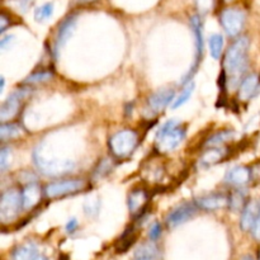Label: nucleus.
Here are the masks:
<instances>
[{"instance_id":"f257e3e1","label":"nucleus","mask_w":260,"mask_h":260,"mask_svg":"<svg viewBox=\"0 0 260 260\" xmlns=\"http://www.w3.org/2000/svg\"><path fill=\"white\" fill-rule=\"evenodd\" d=\"M248 51L249 40L246 37H241L236 40L230 48L228 50L223 61L225 71L231 79L240 76L248 66Z\"/></svg>"},{"instance_id":"f03ea898","label":"nucleus","mask_w":260,"mask_h":260,"mask_svg":"<svg viewBox=\"0 0 260 260\" xmlns=\"http://www.w3.org/2000/svg\"><path fill=\"white\" fill-rule=\"evenodd\" d=\"M185 139V129L177 122H167L156 136V147L160 152H170L177 149Z\"/></svg>"},{"instance_id":"7ed1b4c3","label":"nucleus","mask_w":260,"mask_h":260,"mask_svg":"<svg viewBox=\"0 0 260 260\" xmlns=\"http://www.w3.org/2000/svg\"><path fill=\"white\" fill-rule=\"evenodd\" d=\"M139 144V135L132 129H122L109 139V149L118 159L128 157Z\"/></svg>"},{"instance_id":"20e7f679","label":"nucleus","mask_w":260,"mask_h":260,"mask_svg":"<svg viewBox=\"0 0 260 260\" xmlns=\"http://www.w3.org/2000/svg\"><path fill=\"white\" fill-rule=\"evenodd\" d=\"M36 167L41 173L46 175H60L69 173L74 168V162L70 160H50L42 154L40 149L33 152Z\"/></svg>"},{"instance_id":"39448f33","label":"nucleus","mask_w":260,"mask_h":260,"mask_svg":"<svg viewBox=\"0 0 260 260\" xmlns=\"http://www.w3.org/2000/svg\"><path fill=\"white\" fill-rule=\"evenodd\" d=\"M23 208L22 193L15 189H9L3 193L0 200V220L3 222H10L14 220Z\"/></svg>"},{"instance_id":"423d86ee","label":"nucleus","mask_w":260,"mask_h":260,"mask_svg":"<svg viewBox=\"0 0 260 260\" xmlns=\"http://www.w3.org/2000/svg\"><path fill=\"white\" fill-rule=\"evenodd\" d=\"M85 187V182L81 179H66L50 183L45 188V193L48 198H58L63 196L80 192Z\"/></svg>"},{"instance_id":"0eeeda50","label":"nucleus","mask_w":260,"mask_h":260,"mask_svg":"<svg viewBox=\"0 0 260 260\" xmlns=\"http://www.w3.org/2000/svg\"><path fill=\"white\" fill-rule=\"evenodd\" d=\"M245 23V14L243 10L229 8L221 13V24L229 36L235 37L241 32Z\"/></svg>"},{"instance_id":"6e6552de","label":"nucleus","mask_w":260,"mask_h":260,"mask_svg":"<svg viewBox=\"0 0 260 260\" xmlns=\"http://www.w3.org/2000/svg\"><path fill=\"white\" fill-rule=\"evenodd\" d=\"M197 213V207L192 203H183V205L178 206L172 212L168 215L167 217V225L170 229L177 228V226L182 225V223L187 222L192 217H194Z\"/></svg>"},{"instance_id":"1a4fd4ad","label":"nucleus","mask_w":260,"mask_h":260,"mask_svg":"<svg viewBox=\"0 0 260 260\" xmlns=\"http://www.w3.org/2000/svg\"><path fill=\"white\" fill-rule=\"evenodd\" d=\"M27 96V91L24 89H19V90L14 91L7 101L3 103L2 108H0V119L3 122L12 119L13 117L17 116L19 112L20 104H22L23 99Z\"/></svg>"},{"instance_id":"9d476101","label":"nucleus","mask_w":260,"mask_h":260,"mask_svg":"<svg viewBox=\"0 0 260 260\" xmlns=\"http://www.w3.org/2000/svg\"><path fill=\"white\" fill-rule=\"evenodd\" d=\"M174 95L175 93L172 89H164V90L156 91V93H154L149 98L147 107H149V109L152 113L161 112L162 109L169 106L170 102L174 101Z\"/></svg>"},{"instance_id":"9b49d317","label":"nucleus","mask_w":260,"mask_h":260,"mask_svg":"<svg viewBox=\"0 0 260 260\" xmlns=\"http://www.w3.org/2000/svg\"><path fill=\"white\" fill-rule=\"evenodd\" d=\"M76 25V17L75 15H70V17L66 18L62 23L60 24L57 30V35H56V41H55V52L58 53V51L66 45V42L69 41V38L73 35L74 29H75Z\"/></svg>"},{"instance_id":"f8f14e48","label":"nucleus","mask_w":260,"mask_h":260,"mask_svg":"<svg viewBox=\"0 0 260 260\" xmlns=\"http://www.w3.org/2000/svg\"><path fill=\"white\" fill-rule=\"evenodd\" d=\"M196 205L200 208H202V210L216 211L230 205V200L226 196L220 194V193H213V194L200 197L196 201Z\"/></svg>"},{"instance_id":"ddd939ff","label":"nucleus","mask_w":260,"mask_h":260,"mask_svg":"<svg viewBox=\"0 0 260 260\" xmlns=\"http://www.w3.org/2000/svg\"><path fill=\"white\" fill-rule=\"evenodd\" d=\"M190 27H192L193 37H194V42H196V63L193 65L192 71L189 73V75H192L193 70H196V68L198 66V62H200L201 56H202V52H203L202 22H201L198 15H193V17L190 18Z\"/></svg>"},{"instance_id":"4468645a","label":"nucleus","mask_w":260,"mask_h":260,"mask_svg":"<svg viewBox=\"0 0 260 260\" xmlns=\"http://www.w3.org/2000/svg\"><path fill=\"white\" fill-rule=\"evenodd\" d=\"M41 197H42V192H41L40 185L37 183H30V184H28L22 190L23 210H32L33 207H36L40 203Z\"/></svg>"},{"instance_id":"2eb2a0df","label":"nucleus","mask_w":260,"mask_h":260,"mask_svg":"<svg viewBox=\"0 0 260 260\" xmlns=\"http://www.w3.org/2000/svg\"><path fill=\"white\" fill-rule=\"evenodd\" d=\"M260 212V207L256 202H249L244 207L243 215L240 220V228L243 231H251L256 218H258Z\"/></svg>"},{"instance_id":"dca6fc26","label":"nucleus","mask_w":260,"mask_h":260,"mask_svg":"<svg viewBox=\"0 0 260 260\" xmlns=\"http://www.w3.org/2000/svg\"><path fill=\"white\" fill-rule=\"evenodd\" d=\"M258 88L259 76L255 75V74H251V75L246 76L243 80V83H241L240 89H239V98L244 102L249 101V99H251L255 95Z\"/></svg>"},{"instance_id":"f3484780","label":"nucleus","mask_w":260,"mask_h":260,"mask_svg":"<svg viewBox=\"0 0 260 260\" xmlns=\"http://www.w3.org/2000/svg\"><path fill=\"white\" fill-rule=\"evenodd\" d=\"M226 156V150L221 149V147H211V149L206 150L203 152V155L200 159V167L203 169H207V168L213 167L217 162H220L221 160L225 159Z\"/></svg>"},{"instance_id":"a211bd4d","label":"nucleus","mask_w":260,"mask_h":260,"mask_svg":"<svg viewBox=\"0 0 260 260\" xmlns=\"http://www.w3.org/2000/svg\"><path fill=\"white\" fill-rule=\"evenodd\" d=\"M147 203V194L144 189H135L129 193L128 208L132 215H139Z\"/></svg>"},{"instance_id":"6ab92c4d","label":"nucleus","mask_w":260,"mask_h":260,"mask_svg":"<svg viewBox=\"0 0 260 260\" xmlns=\"http://www.w3.org/2000/svg\"><path fill=\"white\" fill-rule=\"evenodd\" d=\"M251 178V172L245 167H235L229 172L228 177V182L230 184L234 185H244L250 180Z\"/></svg>"},{"instance_id":"aec40b11","label":"nucleus","mask_w":260,"mask_h":260,"mask_svg":"<svg viewBox=\"0 0 260 260\" xmlns=\"http://www.w3.org/2000/svg\"><path fill=\"white\" fill-rule=\"evenodd\" d=\"M38 256L37 246L35 243H25L14 249L12 254L13 260H35Z\"/></svg>"},{"instance_id":"412c9836","label":"nucleus","mask_w":260,"mask_h":260,"mask_svg":"<svg viewBox=\"0 0 260 260\" xmlns=\"http://www.w3.org/2000/svg\"><path fill=\"white\" fill-rule=\"evenodd\" d=\"M157 256H159V250H157V246L151 240L150 243L142 244L135 251L132 260H157Z\"/></svg>"},{"instance_id":"4be33fe9","label":"nucleus","mask_w":260,"mask_h":260,"mask_svg":"<svg viewBox=\"0 0 260 260\" xmlns=\"http://www.w3.org/2000/svg\"><path fill=\"white\" fill-rule=\"evenodd\" d=\"M20 135V127L15 123H3L0 126V139L2 141H7V140L17 137Z\"/></svg>"},{"instance_id":"5701e85b","label":"nucleus","mask_w":260,"mask_h":260,"mask_svg":"<svg viewBox=\"0 0 260 260\" xmlns=\"http://www.w3.org/2000/svg\"><path fill=\"white\" fill-rule=\"evenodd\" d=\"M222 47H223V38L221 35H212L210 37V51L211 56H212L215 60H218L221 57V53H222Z\"/></svg>"},{"instance_id":"b1692460","label":"nucleus","mask_w":260,"mask_h":260,"mask_svg":"<svg viewBox=\"0 0 260 260\" xmlns=\"http://www.w3.org/2000/svg\"><path fill=\"white\" fill-rule=\"evenodd\" d=\"M135 240H136V236H135L134 230H127L121 238V240L118 241V244H117V251L118 253H126L131 248L132 244L135 243Z\"/></svg>"},{"instance_id":"393cba45","label":"nucleus","mask_w":260,"mask_h":260,"mask_svg":"<svg viewBox=\"0 0 260 260\" xmlns=\"http://www.w3.org/2000/svg\"><path fill=\"white\" fill-rule=\"evenodd\" d=\"M193 90H194V83H190L189 85H187L184 89H183L182 93L178 95V98L174 99V102H173L172 104V108L177 109L179 108V107H182L184 103H187L188 99H189L190 95H192Z\"/></svg>"},{"instance_id":"a878e982","label":"nucleus","mask_w":260,"mask_h":260,"mask_svg":"<svg viewBox=\"0 0 260 260\" xmlns=\"http://www.w3.org/2000/svg\"><path fill=\"white\" fill-rule=\"evenodd\" d=\"M235 136V134H234L233 131H222V132H218V134H216L215 136L211 137L210 140H208L207 142H206V145L207 146H218V145L223 144V142L226 141H230L233 137Z\"/></svg>"},{"instance_id":"bb28decb","label":"nucleus","mask_w":260,"mask_h":260,"mask_svg":"<svg viewBox=\"0 0 260 260\" xmlns=\"http://www.w3.org/2000/svg\"><path fill=\"white\" fill-rule=\"evenodd\" d=\"M53 14V4L52 3H46V4L41 5L35 10V19L37 22H43V20L51 18Z\"/></svg>"},{"instance_id":"cd10ccee","label":"nucleus","mask_w":260,"mask_h":260,"mask_svg":"<svg viewBox=\"0 0 260 260\" xmlns=\"http://www.w3.org/2000/svg\"><path fill=\"white\" fill-rule=\"evenodd\" d=\"M52 73L51 71H41V73H35L28 76L24 80V84H40L45 83L52 79Z\"/></svg>"},{"instance_id":"c85d7f7f","label":"nucleus","mask_w":260,"mask_h":260,"mask_svg":"<svg viewBox=\"0 0 260 260\" xmlns=\"http://www.w3.org/2000/svg\"><path fill=\"white\" fill-rule=\"evenodd\" d=\"M245 197L246 196L244 194L241 190H236V192L231 196L230 205L229 206H230L234 211L241 210V208H244L246 206L245 205Z\"/></svg>"},{"instance_id":"c756f323","label":"nucleus","mask_w":260,"mask_h":260,"mask_svg":"<svg viewBox=\"0 0 260 260\" xmlns=\"http://www.w3.org/2000/svg\"><path fill=\"white\" fill-rule=\"evenodd\" d=\"M10 161H12V151H10L9 147H3L2 151H0V169H2V172L7 170Z\"/></svg>"},{"instance_id":"7c9ffc66","label":"nucleus","mask_w":260,"mask_h":260,"mask_svg":"<svg viewBox=\"0 0 260 260\" xmlns=\"http://www.w3.org/2000/svg\"><path fill=\"white\" fill-rule=\"evenodd\" d=\"M84 210L88 216H96L99 212V201L88 200V202L84 205Z\"/></svg>"},{"instance_id":"2f4dec72","label":"nucleus","mask_w":260,"mask_h":260,"mask_svg":"<svg viewBox=\"0 0 260 260\" xmlns=\"http://www.w3.org/2000/svg\"><path fill=\"white\" fill-rule=\"evenodd\" d=\"M196 5H197V9L202 14H206V13H208L213 8L215 0H196Z\"/></svg>"},{"instance_id":"473e14b6","label":"nucleus","mask_w":260,"mask_h":260,"mask_svg":"<svg viewBox=\"0 0 260 260\" xmlns=\"http://www.w3.org/2000/svg\"><path fill=\"white\" fill-rule=\"evenodd\" d=\"M111 170H112L111 162H109L107 159H104V160H102L101 164H99V167L96 168L95 175L98 178H102V177H104V175H106V174H108V173L111 172Z\"/></svg>"},{"instance_id":"72a5a7b5","label":"nucleus","mask_w":260,"mask_h":260,"mask_svg":"<svg viewBox=\"0 0 260 260\" xmlns=\"http://www.w3.org/2000/svg\"><path fill=\"white\" fill-rule=\"evenodd\" d=\"M160 235H161V226H160V223L159 222L152 223L151 228H150V230H149L150 240H152V241L157 240V239L160 238Z\"/></svg>"},{"instance_id":"f704fd0d","label":"nucleus","mask_w":260,"mask_h":260,"mask_svg":"<svg viewBox=\"0 0 260 260\" xmlns=\"http://www.w3.org/2000/svg\"><path fill=\"white\" fill-rule=\"evenodd\" d=\"M251 234H253V238L255 239V240L260 241V212H259L258 218H256L255 223H254L253 229H251Z\"/></svg>"},{"instance_id":"c9c22d12","label":"nucleus","mask_w":260,"mask_h":260,"mask_svg":"<svg viewBox=\"0 0 260 260\" xmlns=\"http://www.w3.org/2000/svg\"><path fill=\"white\" fill-rule=\"evenodd\" d=\"M76 229H78V221H76V218L69 220V222L66 223V231H68L69 234H73Z\"/></svg>"},{"instance_id":"e433bc0d","label":"nucleus","mask_w":260,"mask_h":260,"mask_svg":"<svg viewBox=\"0 0 260 260\" xmlns=\"http://www.w3.org/2000/svg\"><path fill=\"white\" fill-rule=\"evenodd\" d=\"M8 24H9V19H8V17L5 14H2L0 15V32H4L5 29H7Z\"/></svg>"},{"instance_id":"4c0bfd02","label":"nucleus","mask_w":260,"mask_h":260,"mask_svg":"<svg viewBox=\"0 0 260 260\" xmlns=\"http://www.w3.org/2000/svg\"><path fill=\"white\" fill-rule=\"evenodd\" d=\"M13 36H7V37L2 38V41H0V46H2V48H5L7 47V43H10V41H13Z\"/></svg>"},{"instance_id":"58836bf2","label":"nucleus","mask_w":260,"mask_h":260,"mask_svg":"<svg viewBox=\"0 0 260 260\" xmlns=\"http://www.w3.org/2000/svg\"><path fill=\"white\" fill-rule=\"evenodd\" d=\"M240 260H254V258L251 255H244V256H241V259Z\"/></svg>"},{"instance_id":"ea45409f","label":"nucleus","mask_w":260,"mask_h":260,"mask_svg":"<svg viewBox=\"0 0 260 260\" xmlns=\"http://www.w3.org/2000/svg\"><path fill=\"white\" fill-rule=\"evenodd\" d=\"M58 260H69V256L65 255V254H61L60 258H58Z\"/></svg>"},{"instance_id":"a19ab883","label":"nucleus","mask_w":260,"mask_h":260,"mask_svg":"<svg viewBox=\"0 0 260 260\" xmlns=\"http://www.w3.org/2000/svg\"><path fill=\"white\" fill-rule=\"evenodd\" d=\"M0 81H2V86H0V91H3V90H4V84H5V81H4V78H2V79H0Z\"/></svg>"},{"instance_id":"79ce46f5","label":"nucleus","mask_w":260,"mask_h":260,"mask_svg":"<svg viewBox=\"0 0 260 260\" xmlns=\"http://www.w3.org/2000/svg\"><path fill=\"white\" fill-rule=\"evenodd\" d=\"M35 260H48L47 258H46V256L45 255H38L37 256V258H36Z\"/></svg>"},{"instance_id":"37998d69","label":"nucleus","mask_w":260,"mask_h":260,"mask_svg":"<svg viewBox=\"0 0 260 260\" xmlns=\"http://www.w3.org/2000/svg\"><path fill=\"white\" fill-rule=\"evenodd\" d=\"M80 3H94L96 2V0H79Z\"/></svg>"},{"instance_id":"c03bdc74","label":"nucleus","mask_w":260,"mask_h":260,"mask_svg":"<svg viewBox=\"0 0 260 260\" xmlns=\"http://www.w3.org/2000/svg\"><path fill=\"white\" fill-rule=\"evenodd\" d=\"M226 2H231V0H226Z\"/></svg>"},{"instance_id":"a18cd8bd","label":"nucleus","mask_w":260,"mask_h":260,"mask_svg":"<svg viewBox=\"0 0 260 260\" xmlns=\"http://www.w3.org/2000/svg\"><path fill=\"white\" fill-rule=\"evenodd\" d=\"M259 260H260V254H259Z\"/></svg>"}]
</instances>
